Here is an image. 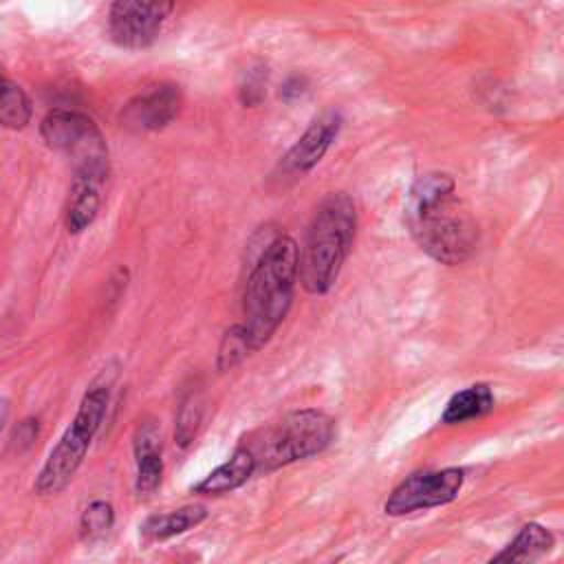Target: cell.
<instances>
[{"label": "cell", "mask_w": 564, "mask_h": 564, "mask_svg": "<svg viewBox=\"0 0 564 564\" xmlns=\"http://www.w3.org/2000/svg\"><path fill=\"white\" fill-rule=\"evenodd\" d=\"M553 546H555L553 533L538 522H529L516 533V538L500 553L491 557V562H533L546 555Z\"/></svg>", "instance_id": "obj_16"}, {"label": "cell", "mask_w": 564, "mask_h": 564, "mask_svg": "<svg viewBox=\"0 0 564 564\" xmlns=\"http://www.w3.org/2000/svg\"><path fill=\"white\" fill-rule=\"evenodd\" d=\"M405 225L416 247L438 264L465 262L478 242V227L445 172L421 174L405 200Z\"/></svg>", "instance_id": "obj_1"}, {"label": "cell", "mask_w": 564, "mask_h": 564, "mask_svg": "<svg viewBox=\"0 0 564 564\" xmlns=\"http://www.w3.org/2000/svg\"><path fill=\"white\" fill-rule=\"evenodd\" d=\"M357 209L348 194L330 192L317 205L304 242L297 249V280L311 295L328 293L350 253Z\"/></svg>", "instance_id": "obj_3"}, {"label": "cell", "mask_w": 564, "mask_h": 564, "mask_svg": "<svg viewBox=\"0 0 564 564\" xmlns=\"http://www.w3.org/2000/svg\"><path fill=\"white\" fill-rule=\"evenodd\" d=\"M181 110V90L174 84H159L132 97L121 110V126L130 132L165 128Z\"/></svg>", "instance_id": "obj_10"}, {"label": "cell", "mask_w": 564, "mask_h": 564, "mask_svg": "<svg viewBox=\"0 0 564 564\" xmlns=\"http://www.w3.org/2000/svg\"><path fill=\"white\" fill-rule=\"evenodd\" d=\"M7 419H9V399L0 397V432H2L4 423H7Z\"/></svg>", "instance_id": "obj_22"}, {"label": "cell", "mask_w": 564, "mask_h": 564, "mask_svg": "<svg viewBox=\"0 0 564 564\" xmlns=\"http://www.w3.org/2000/svg\"><path fill=\"white\" fill-rule=\"evenodd\" d=\"M174 9V0H115L108 13L110 37L123 48L150 46Z\"/></svg>", "instance_id": "obj_8"}, {"label": "cell", "mask_w": 564, "mask_h": 564, "mask_svg": "<svg viewBox=\"0 0 564 564\" xmlns=\"http://www.w3.org/2000/svg\"><path fill=\"white\" fill-rule=\"evenodd\" d=\"M251 350L249 346V339L242 330L240 324H234L231 328L225 330L223 339H220V346H218V357H216V366L220 372L225 370H231L234 366H238Z\"/></svg>", "instance_id": "obj_20"}, {"label": "cell", "mask_w": 564, "mask_h": 564, "mask_svg": "<svg viewBox=\"0 0 564 564\" xmlns=\"http://www.w3.org/2000/svg\"><path fill=\"white\" fill-rule=\"evenodd\" d=\"M104 181L86 174H75L73 185H70V196H68V207H66V229L70 234L84 231L99 212V187Z\"/></svg>", "instance_id": "obj_13"}, {"label": "cell", "mask_w": 564, "mask_h": 564, "mask_svg": "<svg viewBox=\"0 0 564 564\" xmlns=\"http://www.w3.org/2000/svg\"><path fill=\"white\" fill-rule=\"evenodd\" d=\"M134 463L137 480L134 491L139 498H150L161 487L163 478V458H161V438L152 423H143L134 436Z\"/></svg>", "instance_id": "obj_11"}, {"label": "cell", "mask_w": 564, "mask_h": 564, "mask_svg": "<svg viewBox=\"0 0 564 564\" xmlns=\"http://www.w3.org/2000/svg\"><path fill=\"white\" fill-rule=\"evenodd\" d=\"M35 436H37V421H33V419H24L13 430V441L18 445H24V447H29L35 441Z\"/></svg>", "instance_id": "obj_21"}, {"label": "cell", "mask_w": 564, "mask_h": 564, "mask_svg": "<svg viewBox=\"0 0 564 564\" xmlns=\"http://www.w3.org/2000/svg\"><path fill=\"white\" fill-rule=\"evenodd\" d=\"M297 282V245L286 234L271 236L258 251L242 293V330L260 350L291 311Z\"/></svg>", "instance_id": "obj_2"}, {"label": "cell", "mask_w": 564, "mask_h": 564, "mask_svg": "<svg viewBox=\"0 0 564 564\" xmlns=\"http://www.w3.org/2000/svg\"><path fill=\"white\" fill-rule=\"evenodd\" d=\"M31 121V99L11 79L0 75V126L22 130Z\"/></svg>", "instance_id": "obj_17"}, {"label": "cell", "mask_w": 564, "mask_h": 564, "mask_svg": "<svg viewBox=\"0 0 564 564\" xmlns=\"http://www.w3.org/2000/svg\"><path fill=\"white\" fill-rule=\"evenodd\" d=\"M110 401V383H93L77 408V414L73 423L64 430L55 447L48 452V458L44 460L37 478H35V494L40 496H55L64 491L70 480L75 478L77 469L82 467L88 447L95 438V434L101 427V421L106 416Z\"/></svg>", "instance_id": "obj_5"}, {"label": "cell", "mask_w": 564, "mask_h": 564, "mask_svg": "<svg viewBox=\"0 0 564 564\" xmlns=\"http://www.w3.org/2000/svg\"><path fill=\"white\" fill-rule=\"evenodd\" d=\"M253 474H256L253 454L240 443L234 449V454L225 463H220L216 469H212L200 482H196L192 491L198 496H220L242 487Z\"/></svg>", "instance_id": "obj_12"}, {"label": "cell", "mask_w": 564, "mask_h": 564, "mask_svg": "<svg viewBox=\"0 0 564 564\" xmlns=\"http://www.w3.org/2000/svg\"><path fill=\"white\" fill-rule=\"evenodd\" d=\"M335 436V421L315 408L284 414L278 423L260 427L240 443L253 454L256 474H271L291 463L322 454Z\"/></svg>", "instance_id": "obj_4"}, {"label": "cell", "mask_w": 564, "mask_h": 564, "mask_svg": "<svg viewBox=\"0 0 564 564\" xmlns=\"http://www.w3.org/2000/svg\"><path fill=\"white\" fill-rule=\"evenodd\" d=\"M205 518H207V509L203 505H185L167 513H154L145 518V522L139 529L145 542H163L167 538L181 535L198 527Z\"/></svg>", "instance_id": "obj_14"}, {"label": "cell", "mask_w": 564, "mask_h": 564, "mask_svg": "<svg viewBox=\"0 0 564 564\" xmlns=\"http://www.w3.org/2000/svg\"><path fill=\"white\" fill-rule=\"evenodd\" d=\"M465 485L463 467L425 469L403 478L386 498V516H408L414 511H427L449 505L458 498Z\"/></svg>", "instance_id": "obj_7"}, {"label": "cell", "mask_w": 564, "mask_h": 564, "mask_svg": "<svg viewBox=\"0 0 564 564\" xmlns=\"http://www.w3.org/2000/svg\"><path fill=\"white\" fill-rule=\"evenodd\" d=\"M115 524V509L106 500H93L79 518V535L84 542L101 540Z\"/></svg>", "instance_id": "obj_18"}, {"label": "cell", "mask_w": 564, "mask_h": 564, "mask_svg": "<svg viewBox=\"0 0 564 564\" xmlns=\"http://www.w3.org/2000/svg\"><path fill=\"white\" fill-rule=\"evenodd\" d=\"M494 405H496V399H494L491 386L474 383V386H467L449 397V401L445 403V410L441 414V423L458 425L465 421H474V419L489 414L494 410Z\"/></svg>", "instance_id": "obj_15"}, {"label": "cell", "mask_w": 564, "mask_h": 564, "mask_svg": "<svg viewBox=\"0 0 564 564\" xmlns=\"http://www.w3.org/2000/svg\"><path fill=\"white\" fill-rule=\"evenodd\" d=\"M341 112L339 110H324L319 117L311 121L304 134L289 148V152L280 159L278 172L282 178H297L311 172L328 152L330 143L337 139L341 130Z\"/></svg>", "instance_id": "obj_9"}, {"label": "cell", "mask_w": 564, "mask_h": 564, "mask_svg": "<svg viewBox=\"0 0 564 564\" xmlns=\"http://www.w3.org/2000/svg\"><path fill=\"white\" fill-rule=\"evenodd\" d=\"M42 139L48 148L70 156L75 174L95 176L99 181L108 174V148L97 123L77 110L55 108L40 126Z\"/></svg>", "instance_id": "obj_6"}, {"label": "cell", "mask_w": 564, "mask_h": 564, "mask_svg": "<svg viewBox=\"0 0 564 564\" xmlns=\"http://www.w3.org/2000/svg\"><path fill=\"white\" fill-rule=\"evenodd\" d=\"M200 421H203V399L198 392L192 390L178 405L176 425H174V443L178 447H187L194 441Z\"/></svg>", "instance_id": "obj_19"}]
</instances>
